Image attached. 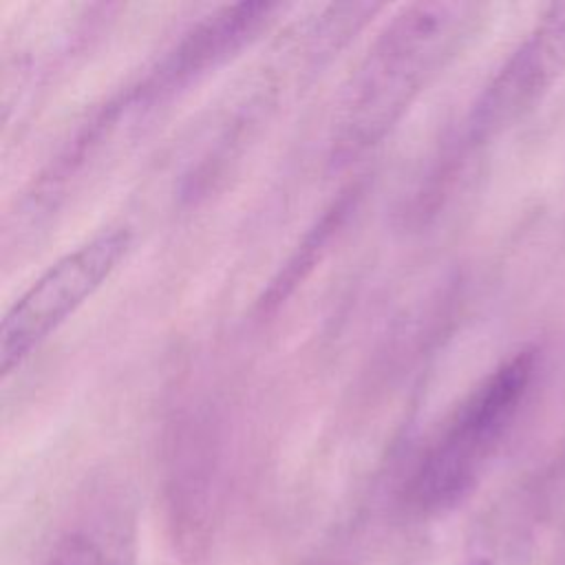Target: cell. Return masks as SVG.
<instances>
[{
    "mask_svg": "<svg viewBox=\"0 0 565 565\" xmlns=\"http://www.w3.org/2000/svg\"><path fill=\"white\" fill-rule=\"evenodd\" d=\"M536 371V349L499 362L455 406L402 483V503L422 516L450 512L481 481L510 435Z\"/></svg>",
    "mask_w": 565,
    "mask_h": 565,
    "instance_id": "cell-2",
    "label": "cell"
},
{
    "mask_svg": "<svg viewBox=\"0 0 565 565\" xmlns=\"http://www.w3.org/2000/svg\"><path fill=\"white\" fill-rule=\"evenodd\" d=\"M274 2L223 4L190 24L161 55L126 86L137 108H150L241 51L274 18Z\"/></svg>",
    "mask_w": 565,
    "mask_h": 565,
    "instance_id": "cell-5",
    "label": "cell"
},
{
    "mask_svg": "<svg viewBox=\"0 0 565 565\" xmlns=\"http://www.w3.org/2000/svg\"><path fill=\"white\" fill-rule=\"evenodd\" d=\"M132 243L124 225L106 227L55 258L2 318V375L20 369L113 276Z\"/></svg>",
    "mask_w": 565,
    "mask_h": 565,
    "instance_id": "cell-3",
    "label": "cell"
},
{
    "mask_svg": "<svg viewBox=\"0 0 565 565\" xmlns=\"http://www.w3.org/2000/svg\"><path fill=\"white\" fill-rule=\"evenodd\" d=\"M532 545V514L527 510L501 512L472 536L463 565H530Z\"/></svg>",
    "mask_w": 565,
    "mask_h": 565,
    "instance_id": "cell-6",
    "label": "cell"
},
{
    "mask_svg": "<svg viewBox=\"0 0 565 565\" xmlns=\"http://www.w3.org/2000/svg\"><path fill=\"white\" fill-rule=\"evenodd\" d=\"M565 73V2L550 4L477 95L463 141L481 146L527 115Z\"/></svg>",
    "mask_w": 565,
    "mask_h": 565,
    "instance_id": "cell-4",
    "label": "cell"
},
{
    "mask_svg": "<svg viewBox=\"0 0 565 565\" xmlns=\"http://www.w3.org/2000/svg\"><path fill=\"white\" fill-rule=\"evenodd\" d=\"M42 565H124V556L99 530L73 527L53 545Z\"/></svg>",
    "mask_w": 565,
    "mask_h": 565,
    "instance_id": "cell-7",
    "label": "cell"
},
{
    "mask_svg": "<svg viewBox=\"0 0 565 565\" xmlns=\"http://www.w3.org/2000/svg\"><path fill=\"white\" fill-rule=\"evenodd\" d=\"M483 18L475 2H415L377 31L338 104L331 157L347 163L377 146L463 49Z\"/></svg>",
    "mask_w": 565,
    "mask_h": 565,
    "instance_id": "cell-1",
    "label": "cell"
},
{
    "mask_svg": "<svg viewBox=\"0 0 565 565\" xmlns=\"http://www.w3.org/2000/svg\"><path fill=\"white\" fill-rule=\"evenodd\" d=\"M347 212H349L347 199H340L338 203H333V205L324 212V216H322V218L316 223V227L307 234V243H305V245L298 249V254L287 263L285 271H280V278H276V280L271 282V287H269V291H267V300H265L263 305L278 302V300H282V296H287V294L294 289L296 276H298V280H300L302 269H307V267L313 263V258H316V247L327 245L331 232L340 225V221H342V216H344Z\"/></svg>",
    "mask_w": 565,
    "mask_h": 565,
    "instance_id": "cell-8",
    "label": "cell"
}]
</instances>
